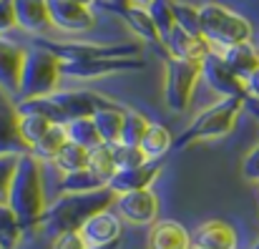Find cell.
Here are the masks:
<instances>
[{
	"instance_id": "obj_1",
	"label": "cell",
	"mask_w": 259,
	"mask_h": 249,
	"mask_svg": "<svg viewBox=\"0 0 259 249\" xmlns=\"http://www.w3.org/2000/svg\"><path fill=\"white\" fill-rule=\"evenodd\" d=\"M116 196L118 194L108 186L93 191H63L53 204L43 209L38 229H43V234L48 237H58L63 232H81L86 219H91L96 212L113 209Z\"/></svg>"
},
{
	"instance_id": "obj_2",
	"label": "cell",
	"mask_w": 259,
	"mask_h": 249,
	"mask_svg": "<svg viewBox=\"0 0 259 249\" xmlns=\"http://www.w3.org/2000/svg\"><path fill=\"white\" fill-rule=\"evenodd\" d=\"M5 204L18 217L23 232L38 229L40 214L48 204H46V189H43V164L33 154L18 156V166H15Z\"/></svg>"
},
{
	"instance_id": "obj_3",
	"label": "cell",
	"mask_w": 259,
	"mask_h": 249,
	"mask_svg": "<svg viewBox=\"0 0 259 249\" xmlns=\"http://www.w3.org/2000/svg\"><path fill=\"white\" fill-rule=\"evenodd\" d=\"M199 33L211 51H224L252 40V23L222 3H204L199 5Z\"/></svg>"
},
{
	"instance_id": "obj_4",
	"label": "cell",
	"mask_w": 259,
	"mask_h": 249,
	"mask_svg": "<svg viewBox=\"0 0 259 249\" xmlns=\"http://www.w3.org/2000/svg\"><path fill=\"white\" fill-rule=\"evenodd\" d=\"M242 111H244V98H219L214 106L204 108L179 139H174V149H189L194 144L214 141L232 134Z\"/></svg>"
},
{
	"instance_id": "obj_5",
	"label": "cell",
	"mask_w": 259,
	"mask_h": 249,
	"mask_svg": "<svg viewBox=\"0 0 259 249\" xmlns=\"http://www.w3.org/2000/svg\"><path fill=\"white\" fill-rule=\"evenodd\" d=\"M61 58L53 56L51 51L40 46H30L25 51V63H23V76L15 101H28V98H43L51 96L58 81H61Z\"/></svg>"
},
{
	"instance_id": "obj_6",
	"label": "cell",
	"mask_w": 259,
	"mask_h": 249,
	"mask_svg": "<svg viewBox=\"0 0 259 249\" xmlns=\"http://www.w3.org/2000/svg\"><path fill=\"white\" fill-rule=\"evenodd\" d=\"M33 46H40L58 56L63 63H81V61H96V58H134L139 56V43H78V40H35Z\"/></svg>"
},
{
	"instance_id": "obj_7",
	"label": "cell",
	"mask_w": 259,
	"mask_h": 249,
	"mask_svg": "<svg viewBox=\"0 0 259 249\" xmlns=\"http://www.w3.org/2000/svg\"><path fill=\"white\" fill-rule=\"evenodd\" d=\"M164 66H166V81H164L166 106L174 113H181L189 108V103L196 93V83L201 81V63L199 61H179V58L166 56Z\"/></svg>"
},
{
	"instance_id": "obj_8",
	"label": "cell",
	"mask_w": 259,
	"mask_h": 249,
	"mask_svg": "<svg viewBox=\"0 0 259 249\" xmlns=\"http://www.w3.org/2000/svg\"><path fill=\"white\" fill-rule=\"evenodd\" d=\"M146 61L134 58H96V61H81V63H61V78H76V81H93L118 73H136L144 71Z\"/></svg>"
},
{
	"instance_id": "obj_9",
	"label": "cell",
	"mask_w": 259,
	"mask_h": 249,
	"mask_svg": "<svg viewBox=\"0 0 259 249\" xmlns=\"http://www.w3.org/2000/svg\"><path fill=\"white\" fill-rule=\"evenodd\" d=\"M159 196L151 189H136V191H126L116 196V214L121 217V222L136 224V227H151L154 222H159Z\"/></svg>"
},
{
	"instance_id": "obj_10",
	"label": "cell",
	"mask_w": 259,
	"mask_h": 249,
	"mask_svg": "<svg viewBox=\"0 0 259 249\" xmlns=\"http://www.w3.org/2000/svg\"><path fill=\"white\" fill-rule=\"evenodd\" d=\"M201 78L211 91L219 93V98H247L244 81L224 63V58L217 51H209L201 58Z\"/></svg>"
},
{
	"instance_id": "obj_11",
	"label": "cell",
	"mask_w": 259,
	"mask_h": 249,
	"mask_svg": "<svg viewBox=\"0 0 259 249\" xmlns=\"http://www.w3.org/2000/svg\"><path fill=\"white\" fill-rule=\"evenodd\" d=\"M51 25L63 33H88L96 28V13L73 0H46Z\"/></svg>"
},
{
	"instance_id": "obj_12",
	"label": "cell",
	"mask_w": 259,
	"mask_h": 249,
	"mask_svg": "<svg viewBox=\"0 0 259 249\" xmlns=\"http://www.w3.org/2000/svg\"><path fill=\"white\" fill-rule=\"evenodd\" d=\"M123 232V222L113 209H103L96 212L86 224L81 227V237L88 247H106V244H116L121 239Z\"/></svg>"
},
{
	"instance_id": "obj_13",
	"label": "cell",
	"mask_w": 259,
	"mask_h": 249,
	"mask_svg": "<svg viewBox=\"0 0 259 249\" xmlns=\"http://www.w3.org/2000/svg\"><path fill=\"white\" fill-rule=\"evenodd\" d=\"M48 98L58 108L63 126L68 121H76V118H91L98 108V101H101L98 96H93L88 91H53Z\"/></svg>"
},
{
	"instance_id": "obj_14",
	"label": "cell",
	"mask_w": 259,
	"mask_h": 249,
	"mask_svg": "<svg viewBox=\"0 0 259 249\" xmlns=\"http://www.w3.org/2000/svg\"><path fill=\"white\" fill-rule=\"evenodd\" d=\"M23 63H25V48L0 35V91L5 96H18Z\"/></svg>"
},
{
	"instance_id": "obj_15",
	"label": "cell",
	"mask_w": 259,
	"mask_h": 249,
	"mask_svg": "<svg viewBox=\"0 0 259 249\" xmlns=\"http://www.w3.org/2000/svg\"><path fill=\"white\" fill-rule=\"evenodd\" d=\"M239 234L224 219H206L191 234V247L201 249H237Z\"/></svg>"
},
{
	"instance_id": "obj_16",
	"label": "cell",
	"mask_w": 259,
	"mask_h": 249,
	"mask_svg": "<svg viewBox=\"0 0 259 249\" xmlns=\"http://www.w3.org/2000/svg\"><path fill=\"white\" fill-rule=\"evenodd\" d=\"M23 156L30 154V146L23 141L20 129H18V111L15 103L0 93V156Z\"/></svg>"
},
{
	"instance_id": "obj_17",
	"label": "cell",
	"mask_w": 259,
	"mask_h": 249,
	"mask_svg": "<svg viewBox=\"0 0 259 249\" xmlns=\"http://www.w3.org/2000/svg\"><path fill=\"white\" fill-rule=\"evenodd\" d=\"M161 169H164V161H144L141 166H134V169H118L106 186L113 189L116 194H126V191H136V189H151V184L159 179Z\"/></svg>"
},
{
	"instance_id": "obj_18",
	"label": "cell",
	"mask_w": 259,
	"mask_h": 249,
	"mask_svg": "<svg viewBox=\"0 0 259 249\" xmlns=\"http://www.w3.org/2000/svg\"><path fill=\"white\" fill-rule=\"evenodd\" d=\"M13 13H15V28L25 33H46L53 28L46 0H13Z\"/></svg>"
},
{
	"instance_id": "obj_19",
	"label": "cell",
	"mask_w": 259,
	"mask_h": 249,
	"mask_svg": "<svg viewBox=\"0 0 259 249\" xmlns=\"http://www.w3.org/2000/svg\"><path fill=\"white\" fill-rule=\"evenodd\" d=\"M164 46H166V56L179 58V61H199V63L211 51L201 35H194V33H189V30H184L179 25L169 33V38L164 40Z\"/></svg>"
},
{
	"instance_id": "obj_20",
	"label": "cell",
	"mask_w": 259,
	"mask_h": 249,
	"mask_svg": "<svg viewBox=\"0 0 259 249\" xmlns=\"http://www.w3.org/2000/svg\"><path fill=\"white\" fill-rule=\"evenodd\" d=\"M149 249H191V234L176 219H159L151 224Z\"/></svg>"
},
{
	"instance_id": "obj_21",
	"label": "cell",
	"mask_w": 259,
	"mask_h": 249,
	"mask_svg": "<svg viewBox=\"0 0 259 249\" xmlns=\"http://www.w3.org/2000/svg\"><path fill=\"white\" fill-rule=\"evenodd\" d=\"M106 10H111V13H116L118 18H123L126 20V25L144 40V43H151V46H161V38H159V30H156V25H154V20H151V15H149V10L146 8H134V5H111V3H106L103 5Z\"/></svg>"
},
{
	"instance_id": "obj_22",
	"label": "cell",
	"mask_w": 259,
	"mask_h": 249,
	"mask_svg": "<svg viewBox=\"0 0 259 249\" xmlns=\"http://www.w3.org/2000/svg\"><path fill=\"white\" fill-rule=\"evenodd\" d=\"M217 53L224 58V63H227L242 81H247L254 71H259V46H254L252 40L229 46V48L217 51Z\"/></svg>"
},
{
	"instance_id": "obj_23",
	"label": "cell",
	"mask_w": 259,
	"mask_h": 249,
	"mask_svg": "<svg viewBox=\"0 0 259 249\" xmlns=\"http://www.w3.org/2000/svg\"><path fill=\"white\" fill-rule=\"evenodd\" d=\"M98 136L103 144H118L121 141V129H123V111L113 103H106V101H98V108L96 113L91 116Z\"/></svg>"
},
{
	"instance_id": "obj_24",
	"label": "cell",
	"mask_w": 259,
	"mask_h": 249,
	"mask_svg": "<svg viewBox=\"0 0 259 249\" xmlns=\"http://www.w3.org/2000/svg\"><path fill=\"white\" fill-rule=\"evenodd\" d=\"M139 149L144 151V159L146 161H164V156L174 149V136L171 131L164 126V123H154L149 126L144 141L139 144Z\"/></svg>"
},
{
	"instance_id": "obj_25",
	"label": "cell",
	"mask_w": 259,
	"mask_h": 249,
	"mask_svg": "<svg viewBox=\"0 0 259 249\" xmlns=\"http://www.w3.org/2000/svg\"><path fill=\"white\" fill-rule=\"evenodd\" d=\"M63 129H66V141H71V144H76V146H83L86 151H93V149H98V146L103 144L91 118L68 121Z\"/></svg>"
},
{
	"instance_id": "obj_26",
	"label": "cell",
	"mask_w": 259,
	"mask_h": 249,
	"mask_svg": "<svg viewBox=\"0 0 259 249\" xmlns=\"http://www.w3.org/2000/svg\"><path fill=\"white\" fill-rule=\"evenodd\" d=\"M63 144H66V129L56 123V126H51V131H48L40 141H35V144L30 146V154H33L40 164H46V161L53 164V159L58 156V151L63 149Z\"/></svg>"
},
{
	"instance_id": "obj_27",
	"label": "cell",
	"mask_w": 259,
	"mask_h": 249,
	"mask_svg": "<svg viewBox=\"0 0 259 249\" xmlns=\"http://www.w3.org/2000/svg\"><path fill=\"white\" fill-rule=\"evenodd\" d=\"M151 121L136 111V108H123V129H121V144H128V146H139L149 131Z\"/></svg>"
},
{
	"instance_id": "obj_28",
	"label": "cell",
	"mask_w": 259,
	"mask_h": 249,
	"mask_svg": "<svg viewBox=\"0 0 259 249\" xmlns=\"http://www.w3.org/2000/svg\"><path fill=\"white\" fill-rule=\"evenodd\" d=\"M23 227L8 204H0V249H18L23 239Z\"/></svg>"
},
{
	"instance_id": "obj_29",
	"label": "cell",
	"mask_w": 259,
	"mask_h": 249,
	"mask_svg": "<svg viewBox=\"0 0 259 249\" xmlns=\"http://www.w3.org/2000/svg\"><path fill=\"white\" fill-rule=\"evenodd\" d=\"M51 126H56V123H51L40 113H18V129H20V136H23V141L28 146H33L35 141H40L51 131Z\"/></svg>"
},
{
	"instance_id": "obj_30",
	"label": "cell",
	"mask_w": 259,
	"mask_h": 249,
	"mask_svg": "<svg viewBox=\"0 0 259 249\" xmlns=\"http://www.w3.org/2000/svg\"><path fill=\"white\" fill-rule=\"evenodd\" d=\"M88 156H91V151H86L83 146H76V144L66 141V144H63V149L58 151V156L53 159V164L58 166L63 174H73V171L86 169Z\"/></svg>"
},
{
	"instance_id": "obj_31",
	"label": "cell",
	"mask_w": 259,
	"mask_h": 249,
	"mask_svg": "<svg viewBox=\"0 0 259 249\" xmlns=\"http://www.w3.org/2000/svg\"><path fill=\"white\" fill-rule=\"evenodd\" d=\"M88 169L103 181V184H108L111 181V176L116 174V164H113V151H111V144H101L98 149H93L91 151V156H88Z\"/></svg>"
},
{
	"instance_id": "obj_32",
	"label": "cell",
	"mask_w": 259,
	"mask_h": 249,
	"mask_svg": "<svg viewBox=\"0 0 259 249\" xmlns=\"http://www.w3.org/2000/svg\"><path fill=\"white\" fill-rule=\"evenodd\" d=\"M106 186L91 169H81V171H73V174H63L61 179V189L63 191H93V189H101Z\"/></svg>"
},
{
	"instance_id": "obj_33",
	"label": "cell",
	"mask_w": 259,
	"mask_h": 249,
	"mask_svg": "<svg viewBox=\"0 0 259 249\" xmlns=\"http://www.w3.org/2000/svg\"><path fill=\"white\" fill-rule=\"evenodd\" d=\"M146 10H149V15H151V20H154V25H156V30H159L161 46H164V40L169 38V33H171L174 28H176L169 0H154V3L146 8Z\"/></svg>"
},
{
	"instance_id": "obj_34",
	"label": "cell",
	"mask_w": 259,
	"mask_h": 249,
	"mask_svg": "<svg viewBox=\"0 0 259 249\" xmlns=\"http://www.w3.org/2000/svg\"><path fill=\"white\" fill-rule=\"evenodd\" d=\"M171 5V13H174V23L194 35H201L199 33V8L189 5V3H181V0H169Z\"/></svg>"
},
{
	"instance_id": "obj_35",
	"label": "cell",
	"mask_w": 259,
	"mask_h": 249,
	"mask_svg": "<svg viewBox=\"0 0 259 249\" xmlns=\"http://www.w3.org/2000/svg\"><path fill=\"white\" fill-rule=\"evenodd\" d=\"M111 151H113V164H116V171L118 169H134V166H141L146 159H144V151L139 146H128V144H111Z\"/></svg>"
},
{
	"instance_id": "obj_36",
	"label": "cell",
	"mask_w": 259,
	"mask_h": 249,
	"mask_svg": "<svg viewBox=\"0 0 259 249\" xmlns=\"http://www.w3.org/2000/svg\"><path fill=\"white\" fill-rule=\"evenodd\" d=\"M15 166H18V156H10V154L0 156V204L8 201V189H10Z\"/></svg>"
},
{
	"instance_id": "obj_37",
	"label": "cell",
	"mask_w": 259,
	"mask_h": 249,
	"mask_svg": "<svg viewBox=\"0 0 259 249\" xmlns=\"http://www.w3.org/2000/svg\"><path fill=\"white\" fill-rule=\"evenodd\" d=\"M51 249H88V244L83 242L81 232H63V234L53 237V247Z\"/></svg>"
},
{
	"instance_id": "obj_38",
	"label": "cell",
	"mask_w": 259,
	"mask_h": 249,
	"mask_svg": "<svg viewBox=\"0 0 259 249\" xmlns=\"http://www.w3.org/2000/svg\"><path fill=\"white\" fill-rule=\"evenodd\" d=\"M242 174H244L247 181L259 184V144L244 156V161H242Z\"/></svg>"
},
{
	"instance_id": "obj_39",
	"label": "cell",
	"mask_w": 259,
	"mask_h": 249,
	"mask_svg": "<svg viewBox=\"0 0 259 249\" xmlns=\"http://www.w3.org/2000/svg\"><path fill=\"white\" fill-rule=\"evenodd\" d=\"M15 28V13H13V0H0V35Z\"/></svg>"
},
{
	"instance_id": "obj_40",
	"label": "cell",
	"mask_w": 259,
	"mask_h": 249,
	"mask_svg": "<svg viewBox=\"0 0 259 249\" xmlns=\"http://www.w3.org/2000/svg\"><path fill=\"white\" fill-rule=\"evenodd\" d=\"M244 88H247V96L259 101V71H254L247 81H244Z\"/></svg>"
},
{
	"instance_id": "obj_41",
	"label": "cell",
	"mask_w": 259,
	"mask_h": 249,
	"mask_svg": "<svg viewBox=\"0 0 259 249\" xmlns=\"http://www.w3.org/2000/svg\"><path fill=\"white\" fill-rule=\"evenodd\" d=\"M244 111L259 121V101H254V98H249V96H247V98H244Z\"/></svg>"
},
{
	"instance_id": "obj_42",
	"label": "cell",
	"mask_w": 259,
	"mask_h": 249,
	"mask_svg": "<svg viewBox=\"0 0 259 249\" xmlns=\"http://www.w3.org/2000/svg\"><path fill=\"white\" fill-rule=\"evenodd\" d=\"M128 5H134V8H149L154 0H126Z\"/></svg>"
},
{
	"instance_id": "obj_43",
	"label": "cell",
	"mask_w": 259,
	"mask_h": 249,
	"mask_svg": "<svg viewBox=\"0 0 259 249\" xmlns=\"http://www.w3.org/2000/svg\"><path fill=\"white\" fill-rule=\"evenodd\" d=\"M73 3H81V5H86V8H93L98 0H73Z\"/></svg>"
},
{
	"instance_id": "obj_44",
	"label": "cell",
	"mask_w": 259,
	"mask_h": 249,
	"mask_svg": "<svg viewBox=\"0 0 259 249\" xmlns=\"http://www.w3.org/2000/svg\"><path fill=\"white\" fill-rule=\"evenodd\" d=\"M88 249H118V242L116 244H106V247H88Z\"/></svg>"
},
{
	"instance_id": "obj_45",
	"label": "cell",
	"mask_w": 259,
	"mask_h": 249,
	"mask_svg": "<svg viewBox=\"0 0 259 249\" xmlns=\"http://www.w3.org/2000/svg\"><path fill=\"white\" fill-rule=\"evenodd\" d=\"M108 3H111V5H128L126 0H108Z\"/></svg>"
},
{
	"instance_id": "obj_46",
	"label": "cell",
	"mask_w": 259,
	"mask_h": 249,
	"mask_svg": "<svg viewBox=\"0 0 259 249\" xmlns=\"http://www.w3.org/2000/svg\"><path fill=\"white\" fill-rule=\"evenodd\" d=\"M252 249H259V239H257V242H254V247H252Z\"/></svg>"
},
{
	"instance_id": "obj_47",
	"label": "cell",
	"mask_w": 259,
	"mask_h": 249,
	"mask_svg": "<svg viewBox=\"0 0 259 249\" xmlns=\"http://www.w3.org/2000/svg\"><path fill=\"white\" fill-rule=\"evenodd\" d=\"M191 249H201V247H191Z\"/></svg>"
}]
</instances>
